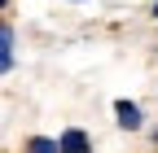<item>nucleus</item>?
Here are the masks:
<instances>
[{
	"label": "nucleus",
	"instance_id": "1",
	"mask_svg": "<svg viewBox=\"0 0 158 153\" xmlns=\"http://www.w3.org/2000/svg\"><path fill=\"white\" fill-rule=\"evenodd\" d=\"M62 153H92V144H88V131H79V127H70V131H62Z\"/></svg>",
	"mask_w": 158,
	"mask_h": 153
},
{
	"label": "nucleus",
	"instance_id": "2",
	"mask_svg": "<svg viewBox=\"0 0 158 153\" xmlns=\"http://www.w3.org/2000/svg\"><path fill=\"white\" fill-rule=\"evenodd\" d=\"M114 114H118V127H127V131L141 127V109H136L132 101H118V105H114Z\"/></svg>",
	"mask_w": 158,
	"mask_h": 153
},
{
	"label": "nucleus",
	"instance_id": "3",
	"mask_svg": "<svg viewBox=\"0 0 158 153\" xmlns=\"http://www.w3.org/2000/svg\"><path fill=\"white\" fill-rule=\"evenodd\" d=\"M0 66L13 70V31H9V26L0 31Z\"/></svg>",
	"mask_w": 158,
	"mask_h": 153
},
{
	"label": "nucleus",
	"instance_id": "4",
	"mask_svg": "<svg viewBox=\"0 0 158 153\" xmlns=\"http://www.w3.org/2000/svg\"><path fill=\"white\" fill-rule=\"evenodd\" d=\"M27 153H62V144L48 140V136H31L27 140Z\"/></svg>",
	"mask_w": 158,
	"mask_h": 153
},
{
	"label": "nucleus",
	"instance_id": "5",
	"mask_svg": "<svg viewBox=\"0 0 158 153\" xmlns=\"http://www.w3.org/2000/svg\"><path fill=\"white\" fill-rule=\"evenodd\" d=\"M154 13H158V5H154Z\"/></svg>",
	"mask_w": 158,
	"mask_h": 153
}]
</instances>
